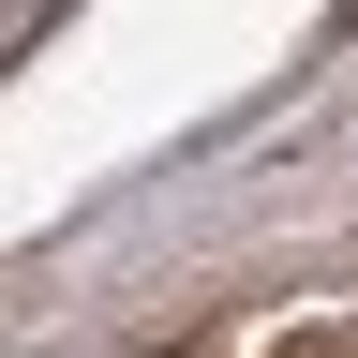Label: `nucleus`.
<instances>
[{"instance_id": "1", "label": "nucleus", "mask_w": 358, "mask_h": 358, "mask_svg": "<svg viewBox=\"0 0 358 358\" xmlns=\"http://www.w3.org/2000/svg\"><path fill=\"white\" fill-rule=\"evenodd\" d=\"M299 358H358V329H313V343H299Z\"/></svg>"}]
</instances>
